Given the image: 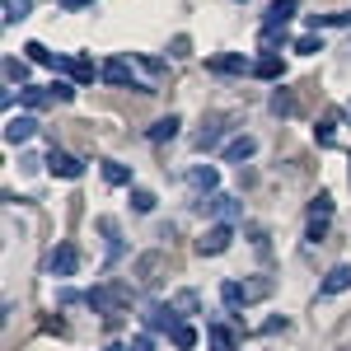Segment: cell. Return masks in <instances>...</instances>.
Wrapping results in <instances>:
<instances>
[{
	"label": "cell",
	"mask_w": 351,
	"mask_h": 351,
	"mask_svg": "<svg viewBox=\"0 0 351 351\" xmlns=\"http://www.w3.org/2000/svg\"><path fill=\"white\" fill-rule=\"evenodd\" d=\"M173 347H178V351H192V347H197V328H192V324H178V328H173Z\"/></svg>",
	"instance_id": "25"
},
{
	"label": "cell",
	"mask_w": 351,
	"mask_h": 351,
	"mask_svg": "<svg viewBox=\"0 0 351 351\" xmlns=\"http://www.w3.org/2000/svg\"><path fill=\"white\" fill-rule=\"evenodd\" d=\"M216 141H220V127H216V122H211V127H202V132L192 136V145H197L202 155H206V150H216Z\"/></svg>",
	"instance_id": "24"
},
{
	"label": "cell",
	"mask_w": 351,
	"mask_h": 351,
	"mask_svg": "<svg viewBox=\"0 0 351 351\" xmlns=\"http://www.w3.org/2000/svg\"><path fill=\"white\" fill-rule=\"evenodd\" d=\"M33 132H38V117H33V112H19V117L5 122V145H28Z\"/></svg>",
	"instance_id": "6"
},
{
	"label": "cell",
	"mask_w": 351,
	"mask_h": 351,
	"mask_svg": "<svg viewBox=\"0 0 351 351\" xmlns=\"http://www.w3.org/2000/svg\"><path fill=\"white\" fill-rule=\"evenodd\" d=\"M197 206H202V216H220L225 225H234V220L243 216V202L230 197V192H211V197H202Z\"/></svg>",
	"instance_id": "1"
},
{
	"label": "cell",
	"mask_w": 351,
	"mask_h": 351,
	"mask_svg": "<svg viewBox=\"0 0 351 351\" xmlns=\"http://www.w3.org/2000/svg\"><path fill=\"white\" fill-rule=\"evenodd\" d=\"M206 342H211V351H234V347H239V337H234V332H230L225 324H211Z\"/></svg>",
	"instance_id": "18"
},
{
	"label": "cell",
	"mask_w": 351,
	"mask_h": 351,
	"mask_svg": "<svg viewBox=\"0 0 351 351\" xmlns=\"http://www.w3.org/2000/svg\"><path fill=\"white\" fill-rule=\"evenodd\" d=\"M43 164H47V173H52V178H71V183L84 173V164L75 160V155H66V150H56V145L47 150V160H43Z\"/></svg>",
	"instance_id": "4"
},
{
	"label": "cell",
	"mask_w": 351,
	"mask_h": 351,
	"mask_svg": "<svg viewBox=\"0 0 351 351\" xmlns=\"http://www.w3.org/2000/svg\"><path fill=\"white\" fill-rule=\"evenodd\" d=\"M253 155H258V141H253V136H234V141L225 145V160L230 164H243V160H253Z\"/></svg>",
	"instance_id": "14"
},
{
	"label": "cell",
	"mask_w": 351,
	"mask_h": 351,
	"mask_svg": "<svg viewBox=\"0 0 351 351\" xmlns=\"http://www.w3.org/2000/svg\"><path fill=\"white\" fill-rule=\"evenodd\" d=\"M104 183H112V188H132V164L104 160Z\"/></svg>",
	"instance_id": "15"
},
{
	"label": "cell",
	"mask_w": 351,
	"mask_h": 351,
	"mask_svg": "<svg viewBox=\"0 0 351 351\" xmlns=\"http://www.w3.org/2000/svg\"><path fill=\"white\" fill-rule=\"evenodd\" d=\"M178 127H183V122H178V117H173V112H169V117H160V122H155V127H150V141H155V145H164V141H173V136H178Z\"/></svg>",
	"instance_id": "17"
},
{
	"label": "cell",
	"mask_w": 351,
	"mask_h": 351,
	"mask_svg": "<svg viewBox=\"0 0 351 351\" xmlns=\"http://www.w3.org/2000/svg\"><path fill=\"white\" fill-rule=\"evenodd\" d=\"M220 300H225V309H239V304H248V291H243L239 281H225L220 286Z\"/></svg>",
	"instance_id": "20"
},
{
	"label": "cell",
	"mask_w": 351,
	"mask_h": 351,
	"mask_svg": "<svg viewBox=\"0 0 351 351\" xmlns=\"http://www.w3.org/2000/svg\"><path fill=\"white\" fill-rule=\"evenodd\" d=\"M47 267H52V276H75V271H80V248H75V243H56Z\"/></svg>",
	"instance_id": "5"
},
{
	"label": "cell",
	"mask_w": 351,
	"mask_h": 351,
	"mask_svg": "<svg viewBox=\"0 0 351 351\" xmlns=\"http://www.w3.org/2000/svg\"><path fill=\"white\" fill-rule=\"evenodd\" d=\"M258 47H263V52L286 47V28H263V33H258Z\"/></svg>",
	"instance_id": "22"
},
{
	"label": "cell",
	"mask_w": 351,
	"mask_h": 351,
	"mask_svg": "<svg viewBox=\"0 0 351 351\" xmlns=\"http://www.w3.org/2000/svg\"><path fill=\"white\" fill-rule=\"evenodd\" d=\"M271 112H276V117H291V112H295V99H291L286 89H276V94H271Z\"/></svg>",
	"instance_id": "30"
},
{
	"label": "cell",
	"mask_w": 351,
	"mask_h": 351,
	"mask_svg": "<svg viewBox=\"0 0 351 351\" xmlns=\"http://www.w3.org/2000/svg\"><path fill=\"white\" fill-rule=\"evenodd\" d=\"M230 239H234V225L220 220V225H211V230L197 239V253H202V258H220V253L230 248Z\"/></svg>",
	"instance_id": "3"
},
{
	"label": "cell",
	"mask_w": 351,
	"mask_h": 351,
	"mask_svg": "<svg viewBox=\"0 0 351 351\" xmlns=\"http://www.w3.org/2000/svg\"><path fill=\"white\" fill-rule=\"evenodd\" d=\"M24 52H28V61H33V66H61V61H56V56L47 52V47H43V43H28Z\"/></svg>",
	"instance_id": "27"
},
{
	"label": "cell",
	"mask_w": 351,
	"mask_h": 351,
	"mask_svg": "<svg viewBox=\"0 0 351 351\" xmlns=\"http://www.w3.org/2000/svg\"><path fill=\"white\" fill-rule=\"evenodd\" d=\"M104 84H132V89H141V84L132 80V66L122 61V56H112V61H104V75H99Z\"/></svg>",
	"instance_id": "12"
},
{
	"label": "cell",
	"mask_w": 351,
	"mask_h": 351,
	"mask_svg": "<svg viewBox=\"0 0 351 351\" xmlns=\"http://www.w3.org/2000/svg\"><path fill=\"white\" fill-rule=\"evenodd\" d=\"M47 89H52V104H71L75 99V80H52Z\"/></svg>",
	"instance_id": "28"
},
{
	"label": "cell",
	"mask_w": 351,
	"mask_h": 351,
	"mask_svg": "<svg viewBox=\"0 0 351 351\" xmlns=\"http://www.w3.org/2000/svg\"><path fill=\"white\" fill-rule=\"evenodd\" d=\"M127 347H132V351H155V332H136Z\"/></svg>",
	"instance_id": "34"
},
{
	"label": "cell",
	"mask_w": 351,
	"mask_h": 351,
	"mask_svg": "<svg viewBox=\"0 0 351 351\" xmlns=\"http://www.w3.org/2000/svg\"><path fill=\"white\" fill-rule=\"evenodd\" d=\"M253 75H258V80H281V75H286V61H281L276 52L258 56V61H253Z\"/></svg>",
	"instance_id": "13"
},
{
	"label": "cell",
	"mask_w": 351,
	"mask_h": 351,
	"mask_svg": "<svg viewBox=\"0 0 351 351\" xmlns=\"http://www.w3.org/2000/svg\"><path fill=\"white\" fill-rule=\"evenodd\" d=\"M84 5H94V0H61V10H84Z\"/></svg>",
	"instance_id": "38"
},
{
	"label": "cell",
	"mask_w": 351,
	"mask_h": 351,
	"mask_svg": "<svg viewBox=\"0 0 351 351\" xmlns=\"http://www.w3.org/2000/svg\"><path fill=\"white\" fill-rule=\"evenodd\" d=\"M295 10H300V0H271L267 14H263V28H286L295 19Z\"/></svg>",
	"instance_id": "8"
},
{
	"label": "cell",
	"mask_w": 351,
	"mask_h": 351,
	"mask_svg": "<svg viewBox=\"0 0 351 351\" xmlns=\"http://www.w3.org/2000/svg\"><path fill=\"white\" fill-rule=\"evenodd\" d=\"M56 71H66L75 84H89L94 75H104V71H94V61H89V56H61V66H56Z\"/></svg>",
	"instance_id": "7"
},
{
	"label": "cell",
	"mask_w": 351,
	"mask_h": 351,
	"mask_svg": "<svg viewBox=\"0 0 351 351\" xmlns=\"http://www.w3.org/2000/svg\"><path fill=\"white\" fill-rule=\"evenodd\" d=\"M141 324H145V332H169V337H173V328L183 324V314H178L173 304H145Z\"/></svg>",
	"instance_id": "2"
},
{
	"label": "cell",
	"mask_w": 351,
	"mask_h": 351,
	"mask_svg": "<svg viewBox=\"0 0 351 351\" xmlns=\"http://www.w3.org/2000/svg\"><path fill=\"white\" fill-rule=\"evenodd\" d=\"M324 234H328V220H309V234H304V239H309V243H319Z\"/></svg>",
	"instance_id": "35"
},
{
	"label": "cell",
	"mask_w": 351,
	"mask_h": 351,
	"mask_svg": "<svg viewBox=\"0 0 351 351\" xmlns=\"http://www.w3.org/2000/svg\"><path fill=\"white\" fill-rule=\"evenodd\" d=\"M328 216H332V197H328V192H319V197L309 202V220H328Z\"/></svg>",
	"instance_id": "29"
},
{
	"label": "cell",
	"mask_w": 351,
	"mask_h": 351,
	"mask_svg": "<svg viewBox=\"0 0 351 351\" xmlns=\"http://www.w3.org/2000/svg\"><path fill=\"white\" fill-rule=\"evenodd\" d=\"M155 202H160L155 192H145V188H132V206L141 211V216H150V211H155Z\"/></svg>",
	"instance_id": "26"
},
{
	"label": "cell",
	"mask_w": 351,
	"mask_h": 351,
	"mask_svg": "<svg viewBox=\"0 0 351 351\" xmlns=\"http://www.w3.org/2000/svg\"><path fill=\"white\" fill-rule=\"evenodd\" d=\"M84 300H89V309H94V314H112V309H117V295H112L108 286H94Z\"/></svg>",
	"instance_id": "16"
},
{
	"label": "cell",
	"mask_w": 351,
	"mask_h": 351,
	"mask_svg": "<svg viewBox=\"0 0 351 351\" xmlns=\"http://www.w3.org/2000/svg\"><path fill=\"white\" fill-rule=\"evenodd\" d=\"M211 71H216V75H248L253 61L243 52H225V56H211Z\"/></svg>",
	"instance_id": "9"
},
{
	"label": "cell",
	"mask_w": 351,
	"mask_h": 351,
	"mask_svg": "<svg viewBox=\"0 0 351 351\" xmlns=\"http://www.w3.org/2000/svg\"><path fill=\"white\" fill-rule=\"evenodd\" d=\"M332 127H337V117H324V122L314 127V141H319V145H332Z\"/></svg>",
	"instance_id": "33"
},
{
	"label": "cell",
	"mask_w": 351,
	"mask_h": 351,
	"mask_svg": "<svg viewBox=\"0 0 351 351\" xmlns=\"http://www.w3.org/2000/svg\"><path fill=\"white\" fill-rule=\"evenodd\" d=\"M173 309H178L183 319H192V314L202 309V300H197V291H178V295H173Z\"/></svg>",
	"instance_id": "21"
},
{
	"label": "cell",
	"mask_w": 351,
	"mask_h": 351,
	"mask_svg": "<svg viewBox=\"0 0 351 351\" xmlns=\"http://www.w3.org/2000/svg\"><path fill=\"white\" fill-rule=\"evenodd\" d=\"M295 52H304V56L324 52V43H319V33H304V38H295Z\"/></svg>",
	"instance_id": "32"
},
{
	"label": "cell",
	"mask_w": 351,
	"mask_h": 351,
	"mask_svg": "<svg viewBox=\"0 0 351 351\" xmlns=\"http://www.w3.org/2000/svg\"><path fill=\"white\" fill-rule=\"evenodd\" d=\"M342 291H351V267H347V263H337V267H332V271H328V276H324V286H319V295H342Z\"/></svg>",
	"instance_id": "11"
},
{
	"label": "cell",
	"mask_w": 351,
	"mask_h": 351,
	"mask_svg": "<svg viewBox=\"0 0 351 351\" xmlns=\"http://www.w3.org/2000/svg\"><path fill=\"white\" fill-rule=\"evenodd\" d=\"M52 104V89H33V84H24V108L28 112H43Z\"/></svg>",
	"instance_id": "19"
},
{
	"label": "cell",
	"mask_w": 351,
	"mask_h": 351,
	"mask_svg": "<svg viewBox=\"0 0 351 351\" xmlns=\"http://www.w3.org/2000/svg\"><path fill=\"white\" fill-rule=\"evenodd\" d=\"M263 332H286V319H281V314H276V319H267V324H263Z\"/></svg>",
	"instance_id": "37"
},
{
	"label": "cell",
	"mask_w": 351,
	"mask_h": 351,
	"mask_svg": "<svg viewBox=\"0 0 351 351\" xmlns=\"http://www.w3.org/2000/svg\"><path fill=\"white\" fill-rule=\"evenodd\" d=\"M188 183L202 192V197H211V192L220 188V169H216V164H197V169L188 173Z\"/></svg>",
	"instance_id": "10"
},
{
	"label": "cell",
	"mask_w": 351,
	"mask_h": 351,
	"mask_svg": "<svg viewBox=\"0 0 351 351\" xmlns=\"http://www.w3.org/2000/svg\"><path fill=\"white\" fill-rule=\"evenodd\" d=\"M5 80H10V84H24V80H28V61H19V56H5Z\"/></svg>",
	"instance_id": "23"
},
{
	"label": "cell",
	"mask_w": 351,
	"mask_h": 351,
	"mask_svg": "<svg viewBox=\"0 0 351 351\" xmlns=\"http://www.w3.org/2000/svg\"><path fill=\"white\" fill-rule=\"evenodd\" d=\"M56 300H61V304H89V300H84L80 291H61V295H56Z\"/></svg>",
	"instance_id": "36"
},
{
	"label": "cell",
	"mask_w": 351,
	"mask_h": 351,
	"mask_svg": "<svg viewBox=\"0 0 351 351\" xmlns=\"http://www.w3.org/2000/svg\"><path fill=\"white\" fill-rule=\"evenodd\" d=\"M28 19V0H5V24H19Z\"/></svg>",
	"instance_id": "31"
}]
</instances>
